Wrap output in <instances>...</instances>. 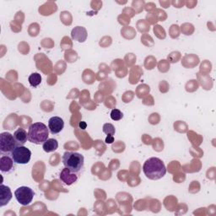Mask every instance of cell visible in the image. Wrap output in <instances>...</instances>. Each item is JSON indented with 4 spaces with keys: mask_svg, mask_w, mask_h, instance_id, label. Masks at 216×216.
Here are the masks:
<instances>
[{
    "mask_svg": "<svg viewBox=\"0 0 216 216\" xmlns=\"http://www.w3.org/2000/svg\"><path fill=\"white\" fill-rule=\"evenodd\" d=\"M49 128L42 122H35L29 127L28 140L36 144H43L48 139Z\"/></svg>",
    "mask_w": 216,
    "mask_h": 216,
    "instance_id": "cell-2",
    "label": "cell"
},
{
    "mask_svg": "<svg viewBox=\"0 0 216 216\" xmlns=\"http://www.w3.org/2000/svg\"><path fill=\"white\" fill-rule=\"evenodd\" d=\"M125 62L127 66H132L136 62V56H134L133 53H127V55L125 56Z\"/></svg>",
    "mask_w": 216,
    "mask_h": 216,
    "instance_id": "cell-40",
    "label": "cell"
},
{
    "mask_svg": "<svg viewBox=\"0 0 216 216\" xmlns=\"http://www.w3.org/2000/svg\"><path fill=\"white\" fill-rule=\"evenodd\" d=\"M199 63L198 57L195 55H187L183 58L182 64L187 69H193Z\"/></svg>",
    "mask_w": 216,
    "mask_h": 216,
    "instance_id": "cell-15",
    "label": "cell"
},
{
    "mask_svg": "<svg viewBox=\"0 0 216 216\" xmlns=\"http://www.w3.org/2000/svg\"><path fill=\"white\" fill-rule=\"evenodd\" d=\"M14 137L18 145H24L28 140V133H26L25 128H23V127L18 128L14 132Z\"/></svg>",
    "mask_w": 216,
    "mask_h": 216,
    "instance_id": "cell-12",
    "label": "cell"
},
{
    "mask_svg": "<svg viewBox=\"0 0 216 216\" xmlns=\"http://www.w3.org/2000/svg\"><path fill=\"white\" fill-rule=\"evenodd\" d=\"M17 119H18V116H16V114H10V115L4 120L3 127H4L5 129L13 130L14 127H16V125L18 124Z\"/></svg>",
    "mask_w": 216,
    "mask_h": 216,
    "instance_id": "cell-17",
    "label": "cell"
},
{
    "mask_svg": "<svg viewBox=\"0 0 216 216\" xmlns=\"http://www.w3.org/2000/svg\"><path fill=\"white\" fill-rule=\"evenodd\" d=\"M116 132L115 127L111 123H105L103 126V133L107 135H114Z\"/></svg>",
    "mask_w": 216,
    "mask_h": 216,
    "instance_id": "cell-29",
    "label": "cell"
},
{
    "mask_svg": "<svg viewBox=\"0 0 216 216\" xmlns=\"http://www.w3.org/2000/svg\"><path fill=\"white\" fill-rule=\"evenodd\" d=\"M17 145L16 140L11 133L4 132L0 134V151L2 154H11Z\"/></svg>",
    "mask_w": 216,
    "mask_h": 216,
    "instance_id": "cell-6",
    "label": "cell"
},
{
    "mask_svg": "<svg viewBox=\"0 0 216 216\" xmlns=\"http://www.w3.org/2000/svg\"><path fill=\"white\" fill-rule=\"evenodd\" d=\"M60 19H61L62 22L64 23V25H70L72 23V15L70 14L69 12L68 11H63L60 14Z\"/></svg>",
    "mask_w": 216,
    "mask_h": 216,
    "instance_id": "cell-23",
    "label": "cell"
},
{
    "mask_svg": "<svg viewBox=\"0 0 216 216\" xmlns=\"http://www.w3.org/2000/svg\"><path fill=\"white\" fill-rule=\"evenodd\" d=\"M21 118H22L24 121H22V120L19 118V124H20V126H21L23 128H25V127H26L27 126H29V124L31 122V119L30 117H27V116H21Z\"/></svg>",
    "mask_w": 216,
    "mask_h": 216,
    "instance_id": "cell-44",
    "label": "cell"
},
{
    "mask_svg": "<svg viewBox=\"0 0 216 216\" xmlns=\"http://www.w3.org/2000/svg\"><path fill=\"white\" fill-rule=\"evenodd\" d=\"M137 28L140 32H147L150 31V25L144 19H139L137 22Z\"/></svg>",
    "mask_w": 216,
    "mask_h": 216,
    "instance_id": "cell-25",
    "label": "cell"
},
{
    "mask_svg": "<svg viewBox=\"0 0 216 216\" xmlns=\"http://www.w3.org/2000/svg\"><path fill=\"white\" fill-rule=\"evenodd\" d=\"M57 9H58V6L54 2H47L40 7L39 12L42 15H50L53 12L57 11Z\"/></svg>",
    "mask_w": 216,
    "mask_h": 216,
    "instance_id": "cell-13",
    "label": "cell"
},
{
    "mask_svg": "<svg viewBox=\"0 0 216 216\" xmlns=\"http://www.w3.org/2000/svg\"><path fill=\"white\" fill-rule=\"evenodd\" d=\"M95 148H96L97 154H98L99 156H100V155H102L103 153H104V151H105V150H102V149H100V148L105 149V144L102 143V141H100V140H96V141L95 142Z\"/></svg>",
    "mask_w": 216,
    "mask_h": 216,
    "instance_id": "cell-38",
    "label": "cell"
},
{
    "mask_svg": "<svg viewBox=\"0 0 216 216\" xmlns=\"http://www.w3.org/2000/svg\"><path fill=\"white\" fill-rule=\"evenodd\" d=\"M154 32L156 35V36L160 39L166 38V31L161 25H155L154 27Z\"/></svg>",
    "mask_w": 216,
    "mask_h": 216,
    "instance_id": "cell-31",
    "label": "cell"
},
{
    "mask_svg": "<svg viewBox=\"0 0 216 216\" xmlns=\"http://www.w3.org/2000/svg\"><path fill=\"white\" fill-rule=\"evenodd\" d=\"M90 5H91L92 8H95V9L98 10V9H100L102 7V2H100V1H92Z\"/></svg>",
    "mask_w": 216,
    "mask_h": 216,
    "instance_id": "cell-53",
    "label": "cell"
},
{
    "mask_svg": "<svg viewBox=\"0 0 216 216\" xmlns=\"http://www.w3.org/2000/svg\"><path fill=\"white\" fill-rule=\"evenodd\" d=\"M64 122L59 116H53L48 121V128L52 134H58L64 129Z\"/></svg>",
    "mask_w": 216,
    "mask_h": 216,
    "instance_id": "cell-8",
    "label": "cell"
},
{
    "mask_svg": "<svg viewBox=\"0 0 216 216\" xmlns=\"http://www.w3.org/2000/svg\"><path fill=\"white\" fill-rule=\"evenodd\" d=\"M14 160L11 156L3 155L0 159V170L3 173H9L14 171Z\"/></svg>",
    "mask_w": 216,
    "mask_h": 216,
    "instance_id": "cell-9",
    "label": "cell"
},
{
    "mask_svg": "<svg viewBox=\"0 0 216 216\" xmlns=\"http://www.w3.org/2000/svg\"><path fill=\"white\" fill-rule=\"evenodd\" d=\"M10 155L14 163L20 165L28 164L31 158V150L24 145H17Z\"/></svg>",
    "mask_w": 216,
    "mask_h": 216,
    "instance_id": "cell-4",
    "label": "cell"
},
{
    "mask_svg": "<svg viewBox=\"0 0 216 216\" xmlns=\"http://www.w3.org/2000/svg\"><path fill=\"white\" fill-rule=\"evenodd\" d=\"M143 141H144V144H151V138H150V136L147 135V134H144L143 136Z\"/></svg>",
    "mask_w": 216,
    "mask_h": 216,
    "instance_id": "cell-58",
    "label": "cell"
},
{
    "mask_svg": "<svg viewBox=\"0 0 216 216\" xmlns=\"http://www.w3.org/2000/svg\"><path fill=\"white\" fill-rule=\"evenodd\" d=\"M77 53L75 52V51H67L66 53H65V59H66L67 62H69V63H74V62H75L77 60Z\"/></svg>",
    "mask_w": 216,
    "mask_h": 216,
    "instance_id": "cell-27",
    "label": "cell"
},
{
    "mask_svg": "<svg viewBox=\"0 0 216 216\" xmlns=\"http://www.w3.org/2000/svg\"><path fill=\"white\" fill-rule=\"evenodd\" d=\"M193 25H192V24H188V23H186V24H183V25H182V31H183L185 35H187V36L192 35L193 32Z\"/></svg>",
    "mask_w": 216,
    "mask_h": 216,
    "instance_id": "cell-32",
    "label": "cell"
},
{
    "mask_svg": "<svg viewBox=\"0 0 216 216\" xmlns=\"http://www.w3.org/2000/svg\"><path fill=\"white\" fill-rule=\"evenodd\" d=\"M141 75H143V70L140 69V67L135 66L130 70V83L132 85L137 84Z\"/></svg>",
    "mask_w": 216,
    "mask_h": 216,
    "instance_id": "cell-18",
    "label": "cell"
},
{
    "mask_svg": "<svg viewBox=\"0 0 216 216\" xmlns=\"http://www.w3.org/2000/svg\"><path fill=\"white\" fill-rule=\"evenodd\" d=\"M103 99H104V95L101 93V91H98L95 93V100L97 103L101 102L103 100Z\"/></svg>",
    "mask_w": 216,
    "mask_h": 216,
    "instance_id": "cell-51",
    "label": "cell"
},
{
    "mask_svg": "<svg viewBox=\"0 0 216 216\" xmlns=\"http://www.w3.org/2000/svg\"><path fill=\"white\" fill-rule=\"evenodd\" d=\"M121 32H122V36L127 39H132V36H130V34H132V35L134 36H136V31H134L133 28L130 27V26H126V27H124L122 29Z\"/></svg>",
    "mask_w": 216,
    "mask_h": 216,
    "instance_id": "cell-26",
    "label": "cell"
},
{
    "mask_svg": "<svg viewBox=\"0 0 216 216\" xmlns=\"http://www.w3.org/2000/svg\"><path fill=\"white\" fill-rule=\"evenodd\" d=\"M168 90H169V85H168V84L166 83L165 80L161 81V83H160V90H161V92H162V93H166V92H167Z\"/></svg>",
    "mask_w": 216,
    "mask_h": 216,
    "instance_id": "cell-50",
    "label": "cell"
},
{
    "mask_svg": "<svg viewBox=\"0 0 216 216\" xmlns=\"http://www.w3.org/2000/svg\"><path fill=\"white\" fill-rule=\"evenodd\" d=\"M14 196L19 204L27 206L32 202L35 196V192L29 187H19L14 192Z\"/></svg>",
    "mask_w": 216,
    "mask_h": 216,
    "instance_id": "cell-5",
    "label": "cell"
},
{
    "mask_svg": "<svg viewBox=\"0 0 216 216\" xmlns=\"http://www.w3.org/2000/svg\"><path fill=\"white\" fill-rule=\"evenodd\" d=\"M105 143L106 144H112L114 142V136L113 135H107L105 138Z\"/></svg>",
    "mask_w": 216,
    "mask_h": 216,
    "instance_id": "cell-60",
    "label": "cell"
},
{
    "mask_svg": "<svg viewBox=\"0 0 216 216\" xmlns=\"http://www.w3.org/2000/svg\"><path fill=\"white\" fill-rule=\"evenodd\" d=\"M87 31L83 26H76L71 31V36L75 41L79 42H85L87 39Z\"/></svg>",
    "mask_w": 216,
    "mask_h": 216,
    "instance_id": "cell-11",
    "label": "cell"
},
{
    "mask_svg": "<svg viewBox=\"0 0 216 216\" xmlns=\"http://www.w3.org/2000/svg\"><path fill=\"white\" fill-rule=\"evenodd\" d=\"M155 12H156V14H157V15H158V18H159V21H164L165 19H166V13L162 10V9H159V8H155Z\"/></svg>",
    "mask_w": 216,
    "mask_h": 216,
    "instance_id": "cell-48",
    "label": "cell"
},
{
    "mask_svg": "<svg viewBox=\"0 0 216 216\" xmlns=\"http://www.w3.org/2000/svg\"><path fill=\"white\" fill-rule=\"evenodd\" d=\"M105 105L107 106V107L112 108L116 105V99L113 98L112 96H109L108 98H106V100H105Z\"/></svg>",
    "mask_w": 216,
    "mask_h": 216,
    "instance_id": "cell-45",
    "label": "cell"
},
{
    "mask_svg": "<svg viewBox=\"0 0 216 216\" xmlns=\"http://www.w3.org/2000/svg\"><path fill=\"white\" fill-rule=\"evenodd\" d=\"M146 20L150 23V24H151V25H154V24H155L157 21H159L158 15H157L156 12H155V9L154 11L150 12L149 14H147Z\"/></svg>",
    "mask_w": 216,
    "mask_h": 216,
    "instance_id": "cell-28",
    "label": "cell"
},
{
    "mask_svg": "<svg viewBox=\"0 0 216 216\" xmlns=\"http://www.w3.org/2000/svg\"><path fill=\"white\" fill-rule=\"evenodd\" d=\"M197 3V1H189V2H185V5L188 8H193Z\"/></svg>",
    "mask_w": 216,
    "mask_h": 216,
    "instance_id": "cell-56",
    "label": "cell"
},
{
    "mask_svg": "<svg viewBox=\"0 0 216 216\" xmlns=\"http://www.w3.org/2000/svg\"><path fill=\"white\" fill-rule=\"evenodd\" d=\"M80 102L81 104L85 105V102H90V93L89 91H86V90H84L82 92V95H81L80 97Z\"/></svg>",
    "mask_w": 216,
    "mask_h": 216,
    "instance_id": "cell-43",
    "label": "cell"
},
{
    "mask_svg": "<svg viewBox=\"0 0 216 216\" xmlns=\"http://www.w3.org/2000/svg\"><path fill=\"white\" fill-rule=\"evenodd\" d=\"M80 127L81 129L85 130V127H86V123L85 122H81L80 123Z\"/></svg>",
    "mask_w": 216,
    "mask_h": 216,
    "instance_id": "cell-61",
    "label": "cell"
},
{
    "mask_svg": "<svg viewBox=\"0 0 216 216\" xmlns=\"http://www.w3.org/2000/svg\"><path fill=\"white\" fill-rule=\"evenodd\" d=\"M201 72H203L205 70H207V72H209L211 70V64L210 63H208L207 60H205V62H203L202 64H201Z\"/></svg>",
    "mask_w": 216,
    "mask_h": 216,
    "instance_id": "cell-49",
    "label": "cell"
},
{
    "mask_svg": "<svg viewBox=\"0 0 216 216\" xmlns=\"http://www.w3.org/2000/svg\"><path fill=\"white\" fill-rule=\"evenodd\" d=\"M198 85L197 84L196 80H190L186 85V90L188 92H193L197 90Z\"/></svg>",
    "mask_w": 216,
    "mask_h": 216,
    "instance_id": "cell-35",
    "label": "cell"
},
{
    "mask_svg": "<svg viewBox=\"0 0 216 216\" xmlns=\"http://www.w3.org/2000/svg\"><path fill=\"white\" fill-rule=\"evenodd\" d=\"M39 31H40L39 25L38 24H36V23H33V24H31V25L29 26V30H28V31H29V34H30V36H37V35H38V33H39Z\"/></svg>",
    "mask_w": 216,
    "mask_h": 216,
    "instance_id": "cell-33",
    "label": "cell"
},
{
    "mask_svg": "<svg viewBox=\"0 0 216 216\" xmlns=\"http://www.w3.org/2000/svg\"><path fill=\"white\" fill-rule=\"evenodd\" d=\"M12 192L7 186L1 184L0 186V207H3L12 199Z\"/></svg>",
    "mask_w": 216,
    "mask_h": 216,
    "instance_id": "cell-10",
    "label": "cell"
},
{
    "mask_svg": "<svg viewBox=\"0 0 216 216\" xmlns=\"http://www.w3.org/2000/svg\"><path fill=\"white\" fill-rule=\"evenodd\" d=\"M122 14H125L126 16L129 17V18H132V17H133L135 15L136 13L132 8L126 7V8H123V10H122Z\"/></svg>",
    "mask_w": 216,
    "mask_h": 216,
    "instance_id": "cell-42",
    "label": "cell"
},
{
    "mask_svg": "<svg viewBox=\"0 0 216 216\" xmlns=\"http://www.w3.org/2000/svg\"><path fill=\"white\" fill-rule=\"evenodd\" d=\"M95 80V77L94 73L92 72L91 70L86 69L84 71L83 80L85 81V83L90 85V84L94 83Z\"/></svg>",
    "mask_w": 216,
    "mask_h": 216,
    "instance_id": "cell-21",
    "label": "cell"
},
{
    "mask_svg": "<svg viewBox=\"0 0 216 216\" xmlns=\"http://www.w3.org/2000/svg\"><path fill=\"white\" fill-rule=\"evenodd\" d=\"M170 36L172 38H177L179 35H180V30H179V26L177 25H172L170 28Z\"/></svg>",
    "mask_w": 216,
    "mask_h": 216,
    "instance_id": "cell-36",
    "label": "cell"
},
{
    "mask_svg": "<svg viewBox=\"0 0 216 216\" xmlns=\"http://www.w3.org/2000/svg\"><path fill=\"white\" fill-rule=\"evenodd\" d=\"M156 65V58H155L152 56H150V57H147L145 58V61H144V67L146 68L147 69L151 70L153 69L154 68Z\"/></svg>",
    "mask_w": 216,
    "mask_h": 216,
    "instance_id": "cell-24",
    "label": "cell"
},
{
    "mask_svg": "<svg viewBox=\"0 0 216 216\" xmlns=\"http://www.w3.org/2000/svg\"><path fill=\"white\" fill-rule=\"evenodd\" d=\"M160 4L161 5V7L167 8H169V6L171 5V2L170 1H160Z\"/></svg>",
    "mask_w": 216,
    "mask_h": 216,
    "instance_id": "cell-59",
    "label": "cell"
},
{
    "mask_svg": "<svg viewBox=\"0 0 216 216\" xmlns=\"http://www.w3.org/2000/svg\"><path fill=\"white\" fill-rule=\"evenodd\" d=\"M133 95L134 94H133V92L132 91L125 92L123 96H122V100H123V101H124L125 103L130 102L131 100H132V99L133 98Z\"/></svg>",
    "mask_w": 216,
    "mask_h": 216,
    "instance_id": "cell-46",
    "label": "cell"
},
{
    "mask_svg": "<svg viewBox=\"0 0 216 216\" xmlns=\"http://www.w3.org/2000/svg\"><path fill=\"white\" fill-rule=\"evenodd\" d=\"M118 177H121V176H122V177H121L119 179L120 181H125L126 180V178H125V177H127V172H126V171H121V172H118V175H117Z\"/></svg>",
    "mask_w": 216,
    "mask_h": 216,
    "instance_id": "cell-57",
    "label": "cell"
},
{
    "mask_svg": "<svg viewBox=\"0 0 216 216\" xmlns=\"http://www.w3.org/2000/svg\"><path fill=\"white\" fill-rule=\"evenodd\" d=\"M155 7H156V6H155V4L154 3H149L145 4L144 8H145V10H147L148 12H152L155 9Z\"/></svg>",
    "mask_w": 216,
    "mask_h": 216,
    "instance_id": "cell-55",
    "label": "cell"
},
{
    "mask_svg": "<svg viewBox=\"0 0 216 216\" xmlns=\"http://www.w3.org/2000/svg\"><path fill=\"white\" fill-rule=\"evenodd\" d=\"M58 148V142L57 139H48L46 142L43 143L42 149L46 153L54 152Z\"/></svg>",
    "mask_w": 216,
    "mask_h": 216,
    "instance_id": "cell-16",
    "label": "cell"
},
{
    "mask_svg": "<svg viewBox=\"0 0 216 216\" xmlns=\"http://www.w3.org/2000/svg\"><path fill=\"white\" fill-rule=\"evenodd\" d=\"M171 4H172V5L174 6L175 8H182L183 5H185V2H184V1H177V0H176V1H172V2H171Z\"/></svg>",
    "mask_w": 216,
    "mask_h": 216,
    "instance_id": "cell-54",
    "label": "cell"
},
{
    "mask_svg": "<svg viewBox=\"0 0 216 216\" xmlns=\"http://www.w3.org/2000/svg\"><path fill=\"white\" fill-rule=\"evenodd\" d=\"M111 67L113 68L114 70H116V76L118 78H123L127 75V70L125 69L123 63L120 59L114 60L111 64Z\"/></svg>",
    "mask_w": 216,
    "mask_h": 216,
    "instance_id": "cell-14",
    "label": "cell"
},
{
    "mask_svg": "<svg viewBox=\"0 0 216 216\" xmlns=\"http://www.w3.org/2000/svg\"><path fill=\"white\" fill-rule=\"evenodd\" d=\"M63 164L71 172L80 173L84 168L85 158L80 153L68 151L63 155Z\"/></svg>",
    "mask_w": 216,
    "mask_h": 216,
    "instance_id": "cell-3",
    "label": "cell"
},
{
    "mask_svg": "<svg viewBox=\"0 0 216 216\" xmlns=\"http://www.w3.org/2000/svg\"><path fill=\"white\" fill-rule=\"evenodd\" d=\"M123 117V113L122 111L116 109V108H114L112 109V111L111 112V118L113 121H119Z\"/></svg>",
    "mask_w": 216,
    "mask_h": 216,
    "instance_id": "cell-30",
    "label": "cell"
},
{
    "mask_svg": "<svg viewBox=\"0 0 216 216\" xmlns=\"http://www.w3.org/2000/svg\"><path fill=\"white\" fill-rule=\"evenodd\" d=\"M180 53H178V52H173V53H172L168 56V60H169L171 63L175 64V63H177L178 60L180 59Z\"/></svg>",
    "mask_w": 216,
    "mask_h": 216,
    "instance_id": "cell-41",
    "label": "cell"
},
{
    "mask_svg": "<svg viewBox=\"0 0 216 216\" xmlns=\"http://www.w3.org/2000/svg\"><path fill=\"white\" fill-rule=\"evenodd\" d=\"M150 86L146 85H141L137 88V95L139 98H144V96H146L147 95L150 93Z\"/></svg>",
    "mask_w": 216,
    "mask_h": 216,
    "instance_id": "cell-22",
    "label": "cell"
},
{
    "mask_svg": "<svg viewBox=\"0 0 216 216\" xmlns=\"http://www.w3.org/2000/svg\"><path fill=\"white\" fill-rule=\"evenodd\" d=\"M120 142L121 141H118L116 144H114L113 146H112V150H113V151H115V152L119 153V152H122V151L124 150V147H122H122L119 145Z\"/></svg>",
    "mask_w": 216,
    "mask_h": 216,
    "instance_id": "cell-52",
    "label": "cell"
},
{
    "mask_svg": "<svg viewBox=\"0 0 216 216\" xmlns=\"http://www.w3.org/2000/svg\"><path fill=\"white\" fill-rule=\"evenodd\" d=\"M153 148H154V150H156V151H161V150H163V141H162L161 139H155V140H154V143H153Z\"/></svg>",
    "mask_w": 216,
    "mask_h": 216,
    "instance_id": "cell-39",
    "label": "cell"
},
{
    "mask_svg": "<svg viewBox=\"0 0 216 216\" xmlns=\"http://www.w3.org/2000/svg\"><path fill=\"white\" fill-rule=\"evenodd\" d=\"M28 81L32 87L36 88L42 83V76L38 73H32L28 78Z\"/></svg>",
    "mask_w": 216,
    "mask_h": 216,
    "instance_id": "cell-19",
    "label": "cell"
},
{
    "mask_svg": "<svg viewBox=\"0 0 216 216\" xmlns=\"http://www.w3.org/2000/svg\"><path fill=\"white\" fill-rule=\"evenodd\" d=\"M159 70L162 73L167 72L168 70L170 69V64L169 62L166 61V60H161L160 63H159L158 65Z\"/></svg>",
    "mask_w": 216,
    "mask_h": 216,
    "instance_id": "cell-37",
    "label": "cell"
},
{
    "mask_svg": "<svg viewBox=\"0 0 216 216\" xmlns=\"http://www.w3.org/2000/svg\"><path fill=\"white\" fill-rule=\"evenodd\" d=\"M141 42L144 43L147 47H152L154 46V41H153L152 37L147 34H144L141 36Z\"/></svg>",
    "mask_w": 216,
    "mask_h": 216,
    "instance_id": "cell-34",
    "label": "cell"
},
{
    "mask_svg": "<svg viewBox=\"0 0 216 216\" xmlns=\"http://www.w3.org/2000/svg\"><path fill=\"white\" fill-rule=\"evenodd\" d=\"M143 172L150 180H159L166 175V168L161 159L152 157L148 159L144 163Z\"/></svg>",
    "mask_w": 216,
    "mask_h": 216,
    "instance_id": "cell-1",
    "label": "cell"
},
{
    "mask_svg": "<svg viewBox=\"0 0 216 216\" xmlns=\"http://www.w3.org/2000/svg\"><path fill=\"white\" fill-rule=\"evenodd\" d=\"M118 21H119L120 24H122V25H127L130 23V18L129 17L126 16L125 14H121L118 16Z\"/></svg>",
    "mask_w": 216,
    "mask_h": 216,
    "instance_id": "cell-47",
    "label": "cell"
},
{
    "mask_svg": "<svg viewBox=\"0 0 216 216\" xmlns=\"http://www.w3.org/2000/svg\"><path fill=\"white\" fill-rule=\"evenodd\" d=\"M145 2L144 0H133L132 2V8L135 11L136 14H139L144 10Z\"/></svg>",
    "mask_w": 216,
    "mask_h": 216,
    "instance_id": "cell-20",
    "label": "cell"
},
{
    "mask_svg": "<svg viewBox=\"0 0 216 216\" xmlns=\"http://www.w3.org/2000/svg\"><path fill=\"white\" fill-rule=\"evenodd\" d=\"M59 177H60L61 183L67 186H70L77 182L78 179H79V173L71 172L69 169L65 167L60 173Z\"/></svg>",
    "mask_w": 216,
    "mask_h": 216,
    "instance_id": "cell-7",
    "label": "cell"
}]
</instances>
